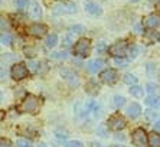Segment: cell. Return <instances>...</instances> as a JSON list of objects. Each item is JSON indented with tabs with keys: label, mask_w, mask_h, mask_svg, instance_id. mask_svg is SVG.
Here are the masks:
<instances>
[{
	"label": "cell",
	"mask_w": 160,
	"mask_h": 147,
	"mask_svg": "<svg viewBox=\"0 0 160 147\" xmlns=\"http://www.w3.org/2000/svg\"><path fill=\"white\" fill-rule=\"evenodd\" d=\"M154 131L160 133V121H156V123H154Z\"/></svg>",
	"instance_id": "39"
},
{
	"label": "cell",
	"mask_w": 160,
	"mask_h": 147,
	"mask_svg": "<svg viewBox=\"0 0 160 147\" xmlns=\"http://www.w3.org/2000/svg\"><path fill=\"white\" fill-rule=\"evenodd\" d=\"M16 147H32V141L28 139H20L16 141Z\"/></svg>",
	"instance_id": "30"
},
{
	"label": "cell",
	"mask_w": 160,
	"mask_h": 147,
	"mask_svg": "<svg viewBox=\"0 0 160 147\" xmlns=\"http://www.w3.org/2000/svg\"><path fill=\"white\" fill-rule=\"evenodd\" d=\"M91 52V42L89 39H79L77 43L74 45V55L79 56V58H85Z\"/></svg>",
	"instance_id": "3"
},
{
	"label": "cell",
	"mask_w": 160,
	"mask_h": 147,
	"mask_svg": "<svg viewBox=\"0 0 160 147\" xmlns=\"http://www.w3.org/2000/svg\"><path fill=\"white\" fill-rule=\"evenodd\" d=\"M51 58L52 59H67L68 53L67 52H53V53H51Z\"/></svg>",
	"instance_id": "33"
},
{
	"label": "cell",
	"mask_w": 160,
	"mask_h": 147,
	"mask_svg": "<svg viewBox=\"0 0 160 147\" xmlns=\"http://www.w3.org/2000/svg\"><path fill=\"white\" fill-rule=\"evenodd\" d=\"M144 89L142 88V87H138V85H133V87H130V94L133 97H136V98H143L144 97Z\"/></svg>",
	"instance_id": "19"
},
{
	"label": "cell",
	"mask_w": 160,
	"mask_h": 147,
	"mask_svg": "<svg viewBox=\"0 0 160 147\" xmlns=\"http://www.w3.org/2000/svg\"><path fill=\"white\" fill-rule=\"evenodd\" d=\"M101 81L105 82L108 85H114L117 81H118V72L116 69H105L100 74Z\"/></svg>",
	"instance_id": "8"
},
{
	"label": "cell",
	"mask_w": 160,
	"mask_h": 147,
	"mask_svg": "<svg viewBox=\"0 0 160 147\" xmlns=\"http://www.w3.org/2000/svg\"><path fill=\"white\" fill-rule=\"evenodd\" d=\"M38 108H39V99H38V97L32 95V94H28L22 99V103L18 105V111L23 113V114H35Z\"/></svg>",
	"instance_id": "1"
},
{
	"label": "cell",
	"mask_w": 160,
	"mask_h": 147,
	"mask_svg": "<svg viewBox=\"0 0 160 147\" xmlns=\"http://www.w3.org/2000/svg\"><path fill=\"white\" fill-rule=\"evenodd\" d=\"M156 9L160 12V0H157V2H156Z\"/></svg>",
	"instance_id": "41"
},
{
	"label": "cell",
	"mask_w": 160,
	"mask_h": 147,
	"mask_svg": "<svg viewBox=\"0 0 160 147\" xmlns=\"http://www.w3.org/2000/svg\"><path fill=\"white\" fill-rule=\"evenodd\" d=\"M146 88H147V91H149L152 95H154V94L157 92V85L153 84V82H149V84L146 85Z\"/></svg>",
	"instance_id": "34"
},
{
	"label": "cell",
	"mask_w": 160,
	"mask_h": 147,
	"mask_svg": "<svg viewBox=\"0 0 160 147\" xmlns=\"http://www.w3.org/2000/svg\"><path fill=\"white\" fill-rule=\"evenodd\" d=\"M144 117L149 120V121H156V120H159V113H156V111H152V110H146L144 111Z\"/></svg>",
	"instance_id": "24"
},
{
	"label": "cell",
	"mask_w": 160,
	"mask_h": 147,
	"mask_svg": "<svg viewBox=\"0 0 160 147\" xmlns=\"http://www.w3.org/2000/svg\"><path fill=\"white\" fill-rule=\"evenodd\" d=\"M58 2H68V0H58Z\"/></svg>",
	"instance_id": "45"
},
{
	"label": "cell",
	"mask_w": 160,
	"mask_h": 147,
	"mask_svg": "<svg viewBox=\"0 0 160 147\" xmlns=\"http://www.w3.org/2000/svg\"><path fill=\"white\" fill-rule=\"evenodd\" d=\"M110 147H124V146H117V144H112V146H110Z\"/></svg>",
	"instance_id": "43"
},
{
	"label": "cell",
	"mask_w": 160,
	"mask_h": 147,
	"mask_svg": "<svg viewBox=\"0 0 160 147\" xmlns=\"http://www.w3.org/2000/svg\"><path fill=\"white\" fill-rule=\"evenodd\" d=\"M59 72H61V75H62L63 79L71 85V87H78L79 85V78H78V75H77L74 71L63 68V69H61Z\"/></svg>",
	"instance_id": "10"
},
{
	"label": "cell",
	"mask_w": 160,
	"mask_h": 147,
	"mask_svg": "<svg viewBox=\"0 0 160 147\" xmlns=\"http://www.w3.org/2000/svg\"><path fill=\"white\" fill-rule=\"evenodd\" d=\"M149 146L150 147H160V133L153 131L149 134Z\"/></svg>",
	"instance_id": "17"
},
{
	"label": "cell",
	"mask_w": 160,
	"mask_h": 147,
	"mask_svg": "<svg viewBox=\"0 0 160 147\" xmlns=\"http://www.w3.org/2000/svg\"><path fill=\"white\" fill-rule=\"evenodd\" d=\"M136 30H137V33H142V28H140V25H136Z\"/></svg>",
	"instance_id": "40"
},
{
	"label": "cell",
	"mask_w": 160,
	"mask_h": 147,
	"mask_svg": "<svg viewBox=\"0 0 160 147\" xmlns=\"http://www.w3.org/2000/svg\"><path fill=\"white\" fill-rule=\"evenodd\" d=\"M140 114H142V107L138 105L137 103H133L131 105H128V108H127V115L130 118H137Z\"/></svg>",
	"instance_id": "16"
},
{
	"label": "cell",
	"mask_w": 160,
	"mask_h": 147,
	"mask_svg": "<svg viewBox=\"0 0 160 147\" xmlns=\"http://www.w3.org/2000/svg\"><path fill=\"white\" fill-rule=\"evenodd\" d=\"M39 66V63H35V62H29L28 63V68H29V71H33V72H38V68Z\"/></svg>",
	"instance_id": "36"
},
{
	"label": "cell",
	"mask_w": 160,
	"mask_h": 147,
	"mask_svg": "<svg viewBox=\"0 0 160 147\" xmlns=\"http://www.w3.org/2000/svg\"><path fill=\"white\" fill-rule=\"evenodd\" d=\"M16 8L19 9V10H25V9H28V4H29V0H16Z\"/></svg>",
	"instance_id": "31"
},
{
	"label": "cell",
	"mask_w": 160,
	"mask_h": 147,
	"mask_svg": "<svg viewBox=\"0 0 160 147\" xmlns=\"http://www.w3.org/2000/svg\"><path fill=\"white\" fill-rule=\"evenodd\" d=\"M128 45L126 42H117V43L111 45L110 48H108V52H110V55H112L114 58H124L127 55V52H128Z\"/></svg>",
	"instance_id": "4"
},
{
	"label": "cell",
	"mask_w": 160,
	"mask_h": 147,
	"mask_svg": "<svg viewBox=\"0 0 160 147\" xmlns=\"http://www.w3.org/2000/svg\"><path fill=\"white\" fill-rule=\"evenodd\" d=\"M114 63L118 65L120 68H126L127 63H128V59H126V58H114Z\"/></svg>",
	"instance_id": "32"
},
{
	"label": "cell",
	"mask_w": 160,
	"mask_h": 147,
	"mask_svg": "<svg viewBox=\"0 0 160 147\" xmlns=\"http://www.w3.org/2000/svg\"><path fill=\"white\" fill-rule=\"evenodd\" d=\"M104 61L102 59H91V61H88L85 65L87 71H88L89 74H97L98 71L102 69V66H104Z\"/></svg>",
	"instance_id": "13"
},
{
	"label": "cell",
	"mask_w": 160,
	"mask_h": 147,
	"mask_svg": "<svg viewBox=\"0 0 160 147\" xmlns=\"http://www.w3.org/2000/svg\"><path fill=\"white\" fill-rule=\"evenodd\" d=\"M144 103L147 104L149 107H157V105H160V101H159V97H157V95H150V97H147Z\"/></svg>",
	"instance_id": "23"
},
{
	"label": "cell",
	"mask_w": 160,
	"mask_h": 147,
	"mask_svg": "<svg viewBox=\"0 0 160 147\" xmlns=\"http://www.w3.org/2000/svg\"><path fill=\"white\" fill-rule=\"evenodd\" d=\"M38 147H48V146H46V144H43V143H41V144H39V146H38Z\"/></svg>",
	"instance_id": "42"
},
{
	"label": "cell",
	"mask_w": 160,
	"mask_h": 147,
	"mask_svg": "<svg viewBox=\"0 0 160 147\" xmlns=\"http://www.w3.org/2000/svg\"><path fill=\"white\" fill-rule=\"evenodd\" d=\"M28 16L35 19V20L42 18V9L36 0H29V4H28Z\"/></svg>",
	"instance_id": "12"
},
{
	"label": "cell",
	"mask_w": 160,
	"mask_h": 147,
	"mask_svg": "<svg viewBox=\"0 0 160 147\" xmlns=\"http://www.w3.org/2000/svg\"><path fill=\"white\" fill-rule=\"evenodd\" d=\"M107 125L112 131H120V130H123L126 127V120L121 115H112V117L108 118Z\"/></svg>",
	"instance_id": "7"
},
{
	"label": "cell",
	"mask_w": 160,
	"mask_h": 147,
	"mask_svg": "<svg viewBox=\"0 0 160 147\" xmlns=\"http://www.w3.org/2000/svg\"><path fill=\"white\" fill-rule=\"evenodd\" d=\"M140 51H142L140 46H137V45H131L130 48H128V58L130 59L137 58V55L140 53Z\"/></svg>",
	"instance_id": "22"
},
{
	"label": "cell",
	"mask_w": 160,
	"mask_h": 147,
	"mask_svg": "<svg viewBox=\"0 0 160 147\" xmlns=\"http://www.w3.org/2000/svg\"><path fill=\"white\" fill-rule=\"evenodd\" d=\"M84 8H85V12L89 13V15L92 16H100L102 13V9L100 8V4H97L95 2H87L84 4Z\"/></svg>",
	"instance_id": "14"
},
{
	"label": "cell",
	"mask_w": 160,
	"mask_h": 147,
	"mask_svg": "<svg viewBox=\"0 0 160 147\" xmlns=\"http://www.w3.org/2000/svg\"><path fill=\"white\" fill-rule=\"evenodd\" d=\"M143 39H144V42L147 45H152V43H154V41L159 39V36H157L154 32H146L144 35H143Z\"/></svg>",
	"instance_id": "20"
},
{
	"label": "cell",
	"mask_w": 160,
	"mask_h": 147,
	"mask_svg": "<svg viewBox=\"0 0 160 147\" xmlns=\"http://www.w3.org/2000/svg\"><path fill=\"white\" fill-rule=\"evenodd\" d=\"M131 140L137 147H146L149 144V136L143 129H136L131 134Z\"/></svg>",
	"instance_id": "6"
},
{
	"label": "cell",
	"mask_w": 160,
	"mask_h": 147,
	"mask_svg": "<svg viewBox=\"0 0 160 147\" xmlns=\"http://www.w3.org/2000/svg\"><path fill=\"white\" fill-rule=\"evenodd\" d=\"M98 111H100V107H98V104L94 103V101L82 103V104L77 105V113H78V115H81V117H88L89 113H92L94 115H97Z\"/></svg>",
	"instance_id": "2"
},
{
	"label": "cell",
	"mask_w": 160,
	"mask_h": 147,
	"mask_svg": "<svg viewBox=\"0 0 160 147\" xmlns=\"http://www.w3.org/2000/svg\"><path fill=\"white\" fill-rule=\"evenodd\" d=\"M72 43H74V33L68 32L67 35L62 38V46L63 48H69Z\"/></svg>",
	"instance_id": "21"
},
{
	"label": "cell",
	"mask_w": 160,
	"mask_h": 147,
	"mask_svg": "<svg viewBox=\"0 0 160 147\" xmlns=\"http://www.w3.org/2000/svg\"><path fill=\"white\" fill-rule=\"evenodd\" d=\"M69 32L81 35V33L85 32V26H84V25H74V26H71V28H69Z\"/></svg>",
	"instance_id": "27"
},
{
	"label": "cell",
	"mask_w": 160,
	"mask_h": 147,
	"mask_svg": "<svg viewBox=\"0 0 160 147\" xmlns=\"http://www.w3.org/2000/svg\"><path fill=\"white\" fill-rule=\"evenodd\" d=\"M130 2H131V3H137L138 0H130Z\"/></svg>",
	"instance_id": "44"
},
{
	"label": "cell",
	"mask_w": 160,
	"mask_h": 147,
	"mask_svg": "<svg viewBox=\"0 0 160 147\" xmlns=\"http://www.w3.org/2000/svg\"><path fill=\"white\" fill-rule=\"evenodd\" d=\"M48 32V28L42 23H33V25H30L28 28V33H29L30 36H35V38H42L46 35Z\"/></svg>",
	"instance_id": "11"
},
{
	"label": "cell",
	"mask_w": 160,
	"mask_h": 147,
	"mask_svg": "<svg viewBox=\"0 0 160 147\" xmlns=\"http://www.w3.org/2000/svg\"><path fill=\"white\" fill-rule=\"evenodd\" d=\"M77 12V4L75 3H69V4H58V6H55V8L52 9V13L55 16H61V15H72V13H75Z\"/></svg>",
	"instance_id": "9"
},
{
	"label": "cell",
	"mask_w": 160,
	"mask_h": 147,
	"mask_svg": "<svg viewBox=\"0 0 160 147\" xmlns=\"http://www.w3.org/2000/svg\"><path fill=\"white\" fill-rule=\"evenodd\" d=\"M159 41H160V33H159Z\"/></svg>",
	"instance_id": "46"
},
{
	"label": "cell",
	"mask_w": 160,
	"mask_h": 147,
	"mask_svg": "<svg viewBox=\"0 0 160 147\" xmlns=\"http://www.w3.org/2000/svg\"><path fill=\"white\" fill-rule=\"evenodd\" d=\"M28 74H29V68L25 63H15L10 69V75L15 81H20L23 78H26Z\"/></svg>",
	"instance_id": "5"
},
{
	"label": "cell",
	"mask_w": 160,
	"mask_h": 147,
	"mask_svg": "<svg viewBox=\"0 0 160 147\" xmlns=\"http://www.w3.org/2000/svg\"><path fill=\"white\" fill-rule=\"evenodd\" d=\"M0 29H2V32L3 33L10 30V23H9L8 19H4V18L0 19Z\"/></svg>",
	"instance_id": "28"
},
{
	"label": "cell",
	"mask_w": 160,
	"mask_h": 147,
	"mask_svg": "<svg viewBox=\"0 0 160 147\" xmlns=\"http://www.w3.org/2000/svg\"><path fill=\"white\" fill-rule=\"evenodd\" d=\"M124 82H126L127 85L133 87V85L137 84V78L134 77L133 74H126V75H124Z\"/></svg>",
	"instance_id": "25"
},
{
	"label": "cell",
	"mask_w": 160,
	"mask_h": 147,
	"mask_svg": "<svg viewBox=\"0 0 160 147\" xmlns=\"http://www.w3.org/2000/svg\"><path fill=\"white\" fill-rule=\"evenodd\" d=\"M0 147H12V144H10V141H9V140L2 139V140H0Z\"/></svg>",
	"instance_id": "37"
},
{
	"label": "cell",
	"mask_w": 160,
	"mask_h": 147,
	"mask_svg": "<svg viewBox=\"0 0 160 147\" xmlns=\"http://www.w3.org/2000/svg\"><path fill=\"white\" fill-rule=\"evenodd\" d=\"M144 25L149 28V29H156L160 26V18L157 15H149L144 20Z\"/></svg>",
	"instance_id": "15"
},
{
	"label": "cell",
	"mask_w": 160,
	"mask_h": 147,
	"mask_svg": "<svg viewBox=\"0 0 160 147\" xmlns=\"http://www.w3.org/2000/svg\"><path fill=\"white\" fill-rule=\"evenodd\" d=\"M65 147H84V144L81 141H78V140H71V141H68L65 144Z\"/></svg>",
	"instance_id": "35"
},
{
	"label": "cell",
	"mask_w": 160,
	"mask_h": 147,
	"mask_svg": "<svg viewBox=\"0 0 160 147\" xmlns=\"http://www.w3.org/2000/svg\"><path fill=\"white\" fill-rule=\"evenodd\" d=\"M114 105L116 107H123L124 105V103H126V98H124L123 95H118V94H117V95H114Z\"/></svg>",
	"instance_id": "29"
},
{
	"label": "cell",
	"mask_w": 160,
	"mask_h": 147,
	"mask_svg": "<svg viewBox=\"0 0 160 147\" xmlns=\"http://www.w3.org/2000/svg\"><path fill=\"white\" fill-rule=\"evenodd\" d=\"M45 45H46V48H49V49L55 48L56 45H58V35H56V33H51V35H48Z\"/></svg>",
	"instance_id": "18"
},
{
	"label": "cell",
	"mask_w": 160,
	"mask_h": 147,
	"mask_svg": "<svg viewBox=\"0 0 160 147\" xmlns=\"http://www.w3.org/2000/svg\"><path fill=\"white\" fill-rule=\"evenodd\" d=\"M105 48H107V46H105L104 42H100V43H98V46H97V51L98 52H104Z\"/></svg>",
	"instance_id": "38"
},
{
	"label": "cell",
	"mask_w": 160,
	"mask_h": 147,
	"mask_svg": "<svg viewBox=\"0 0 160 147\" xmlns=\"http://www.w3.org/2000/svg\"><path fill=\"white\" fill-rule=\"evenodd\" d=\"M12 41H13L12 35H9V33H2V36H0V42H2V45L9 46V45H12Z\"/></svg>",
	"instance_id": "26"
}]
</instances>
